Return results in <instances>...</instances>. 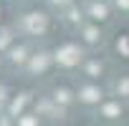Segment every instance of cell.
<instances>
[{
  "mask_svg": "<svg viewBox=\"0 0 129 126\" xmlns=\"http://www.w3.org/2000/svg\"><path fill=\"white\" fill-rule=\"evenodd\" d=\"M79 48H74V45H69V48H63L61 53H58V60H63V63H76L79 60Z\"/></svg>",
  "mask_w": 129,
  "mask_h": 126,
  "instance_id": "1",
  "label": "cell"
},
{
  "mask_svg": "<svg viewBox=\"0 0 129 126\" xmlns=\"http://www.w3.org/2000/svg\"><path fill=\"white\" fill-rule=\"evenodd\" d=\"M81 98H84V101H96V98H99V91H96V88H86V91L81 93Z\"/></svg>",
  "mask_w": 129,
  "mask_h": 126,
  "instance_id": "2",
  "label": "cell"
},
{
  "mask_svg": "<svg viewBox=\"0 0 129 126\" xmlns=\"http://www.w3.org/2000/svg\"><path fill=\"white\" fill-rule=\"evenodd\" d=\"M91 13H94V18H104V15H106V8H104V5H94Z\"/></svg>",
  "mask_w": 129,
  "mask_h": 126,
  "instance_id": "3",
  "label": "cell"
},
{
  "mask_svg": "<svg viewBox=\"0 0 129 126\" xmlns=\"http://www.w3.org/2000/svg\"><path fill=\"white\" fill-rule=\"evenodd\" d=\"M104 111H106V113H109V116H114V113H119V108H116V106H106V108H104Z\"/></svg>",
  "mask_w": 129,
  "mask_h": 126,
  "instance_id": "4",
  "label": "cell"
},
{
  "mask_svg": "<svg viewBox=\"0 0 129 126\" xmlns=\"http://www.w3.org/2000/svg\"><path fill=\"white\" fill-rule=\"evenodd\" d=\"M121 5H126V8H129V0H121Z\"/></svg>",
  "mask_w": 129,
  "mask_h": 126,
  "instance_id": "5",
  "label": "cell"
}]
</instances>
